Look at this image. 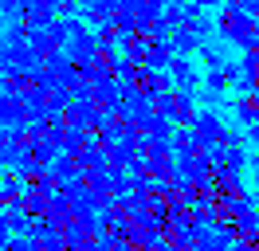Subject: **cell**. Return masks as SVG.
I'll return each instance as SVG.
<instances>
[{"instance_id": "cell-19", "label": "cell", "mask_w": 259, "mask_h": 251, "mask_svg": "<svg viewBox=\"0 0 259 251\" xmlns=\"http://www.w3.org/2000/svg\"><path fill=\"white\" fill-rule=\"evenodd\" d=\"M193 4H200V8H224L228 0H193Z\"/></svg>"}, {"instance_id": "cell-21", "label": "cell", "mask_w": 259, "mask_h": 251, "mask_svg": "<svg viewBox=\"0 0 259 251\" xmlns=\"http://www.w3.org/2000/svg\"><path fill=\"white\" fill-rule=\"evenodd\" d=\"M181 251H189V247H181Z\"/></svg>"}, {"instance_id": "cell-7", "label": "cell", "mask_w": 259, "mask_h": 251, "mask_svg": "<svg viewBox=\"0 0 259 251\" xmlns=\"http://www.w3.org/2000/svg\"><path fill=\"white\" fill-rule=\"evenodd\" d=\"M196 114V94L193 91H173V126H189Z\"/></svg>"}, {"instance_id": "cell-6", "label": "cell", "mask_w": 259, "mask_h": 251, "mask_svg": "<svg viewBox=\"0 0 259 251\" xmlns=\"http://www.w3.org/2000/svg\"><path fill=\"white\" fill-rule=\"evenodd\" d=\"M169 78H173V91H196V82H200L196 67H193V63H185V55H173V63H169Z\"/></svg>"}, {"instance_id": "cell-11", "label": "cell", "mask_w": 259, "mask_h": 251, "mask_svg": "<svg viewBox=\"0 0 259 251\" xmlns=\"http://www.w3.org/2000/svg\"><path fill=\"white\" fill-rule=\"evenodd\" d=\"M4 220H8V228H12V232H32V212H28V208H24V204H8V208H4Z\"/></svg>"}, {"instance_id": "cell-4", "label": "cell", "mask_w": 259, "mask_h": 251, "mask_svg": "<svg viewBox=\"0 0 259 251\" xmlns=\"http://www.w3.org/2000/svg\"><path fill=\"white\" fill-rule=\"evenodd\" d=\"M193 134L200 138V149L204 145H216V138H220V130H224V122H220V114L216 110H204V114H193Z\"/></svg>"}, {"instance_id": "cell-9", "label": "cell", "mask_w": 259, "mask_h": 251, "mask_svg": "<svg viewBox=\"0 0 259 251\" xmlns=\"http://www.w3.org/2000/svg\"><path fill=\"white\" fill-rule=\"evenodd\" d=\"M169 63H173V47H169V39H153L146 51V59H142V67H153V71H169Z\"/></svg>"}, {"instance_id": "cell-13", "label": "cell", "mask_w": 259, "mask_h": 251, "mask_svg": "<svg viewBox=\"0 0 259 251\" xmlns=\"http://www.w3.org/2000/svg\"><path fill=\"white\" fill-rule=\"evenodd\" d=\"M204 87H208L212 98H216V94H224V91H228V75H224V67H208V75H204Z\"/></svg>"}, {"instance_id": "cell-5", "label": "cell", "mask_w": 259, "mask_h": 251, "mask_svg": "<svg viewBox=\"0 0 259 251\" xmlns=\"http://www.w3.org/2000/svg\"><path fill=\"white\" fill-rule=\"evenodd\" d=\"M224 75H228V87H232L236 94H251L259 87V75L251 71V67H243V59L240 63H228L224 59Z\"/></svg>"}, {"instance_id": "cell-10", "label": "cell", "mask_w": 259, "mask_h": 251, "mask_svg": "<svg viewBox=\"0 0 259 251\" xmlns=\"http://www.w3.org/2000/svg\"><path fill=\"white\" fill-rule=\"evenodd\" d=\"M51 177H55L59 185H67V181H82V169H79V161L71 153H63V157L51 161Z\"/></svg>"}, {"instance_id": "cell-16", "label": "cell", "mask_w": 259, "mask_h": 251, "mask_svg": "<svg viewBox=\"0 0 259 251\" xmlns=\"http://www.w3.org/2000/svg\"><path fill=\"white\" fill-rule=\"evenodd\" d=\"M0 16L4 20H20V0H0Z\"/></svg>"}, {"instance_id": "cell-17", "label": "cell", "mask_w": 259, "mask_h": 251, "mask_svg": "<svg viewBox=\"0 0 259 251\" xmlns=\"http://www.w3.org/2000/svg\"><path fill=\"white\" fill-rule=\"evenodd\" d=\"M259 224H255V212H247V208H243L240 212V232H255Z\"/></svg>"}, {"instance_id": "cell-3", "label": "cell", "mask_w": 259, "mask_h": 251, "mask_svg": "<svg viewBox=\"0 0 259 251\" xmlns=\"http://www.w3.org/2000/svg\"><path fill=\"white\" fill-rule=\"evenodd\" d=\"M95 51H98V35H95V28H87V31H79V35H71L63 44V55L71 63H87V59H95Z\"/></svg>"}, {"instance_id": "cell-12", "label": "cell", "mask_w": 259, "mask_h": 251, "mask_svg": "<svg viewBox=\"0 0 259 251\" xmlns=\"http://www.w3.org/2000/svg\"><path fill=\"white\" fill-rule=\"evenodd\" d=\"M28 47H32V51L39 55V59H44V55H51V51H59L48 28H28Z\"/></svg>"}, {"instance_id": "cell-20", "label": "cell", "mask_w": 259, "mask_h": 251, "mask_svg": "<svg viewBox=\"0 0 259 251\" xmlns=\"http://www.w3.org/2000/svg\"><path fill=\"white\" fill-rule=\"evenodd\" d=\"M153 251H177V247H169V243H165V247H157V243H153Z\"/></svg>"}, {"instance_id": "cell-2", "label": "cell", "mask_w": 259, "mask_h": 251, "mask_svg": "<svg viewBox=\"0 0 259 251\" xmlns=\"http://www.w3.org/2000/svg\"><path fill=\"white\" fill-rule=\"evenodd\" d=\"M59 16V0H20V20L28 28H48Z\"/></svg>"}, {"instance_id": "cell-18", "label": "cell", "mask_w": 259, "mask_h": 251, "mask_svg": "<svg viewBox=\"0 0 259 251\" xmlns=\"http://www.w3.org/2000/svg\"><path fill=\"white\" fill-rule=\"evenodd\" d=\"M240 8H243V12H247V16H251V20L259 24V0H240Z\"/></svg>"}, {"instance_id": "cell-8", "label": "cell", "mask_w": 259, "mask_h": 251, "mask_svg": "<svg viewBox=\"0 0 259 251\" xmlns=\"http://www.w3.org/2000/svg\"><path fill=\"white\" fill-rule=\"evenodd\" d=\"M169 47H173V55H193L196 47H200V35H196L189 24H181V28H173V35H169Z\"/></svg>"}, {"instance_id": "cell-1", "label": "cell", "mask_w": 259, "mask_h": 251, "mask_svg": "<svg viewBox=\"0 0 259 251\" xmlns=\"http://www.w3.org/2000/svg\"><path fill=\"white\" fill-rule=\"evenodd\" d=\"M102 114L106 110H98L91 98H71L63 110V122H67V130H98Z\"/></svg>"}, {"instance_id": "cell-14", "label": "cell", "mask_w": 259, "mask_h": 251, "mask_svg": "<svg viewBox=\"0 0 259 251\" xmlns=\"http://www.w3.org/2000/svg\"><path fill=\"white\" fill-rule=\"evenodd\" d=\"M67 102H71V91H63V87H51L48 91V114H63Z\"/></svg>"}, {"instance_id": "cell-15", "label": "cell", "mask_w": 259, "mask_h": 251, "mask_svg": "<svg viewBox=\"0 0 259 251\" xmlns=\"http://www.w3.org/2000/svg\"><path fill=\"white\" fill-rule=\"evenodd\" d=\"M196 51H200V59L208 63V67H224V51H216L212 44H200Z\"/></svg>"}]
</instances>
